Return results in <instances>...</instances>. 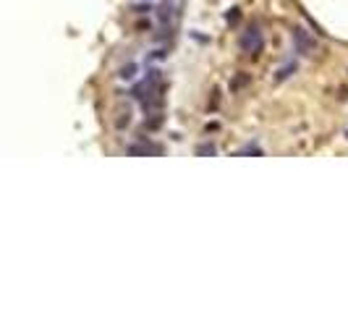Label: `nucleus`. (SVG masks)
<instances>
[{"label": "nucleus", "instance_id": "obj_3", "mask_svg": "<svg viewBox=\"0 0 348 314\" xmlns=\"http://www.w3.org/2000/svg\"><path fill=\"white\" fill-rule=\"evenodd\" d=\"M246 84H249V76L246 74H238L233 81H230V92H238L241 87H246Z\"/></svg>", "mask_w": 348, "mask_h": 314}, {"label": "nucleus", "instance_id": "obj_4", "mask_svg": "<svg viewBox=\"0 0 348 314\" xmlns=\"http://www.w3.org/2000/svg\"><path fill=\"white\" fill-rule=\"evenodd\" d=\"M157 19L162 21V24H168V21L173 19V8H170V6H162V8L157 11Z\"/></svg>", "mask_w": 348, "mask_h": 314}, {"label": "nucleus", "instance_id": "obj_6", "mask_svg": "<svg viewBox=\"0 0 348 314\" xmlns=\"http://www.w3.org/2000/svg\"><path fill=\"white\" fill-rule=\"evenodd\" d=\"M293 71H296V63H288L285 68H280V71H277V79H288Z\"/></svg>", "mask_w": 348, "mask_h": 314}, {"label": "nucleus", "instance_id": "obj_5", "mask_svg": "<svg viewBox=\"0 0 348 314\" xmlns=\"http://www.w3.org/2000/svg\"><path fill=\"white\" fill-rule=\"evenodd\" d=\"M136 68H139L136 63H129V66H123V68H121V74H118V76H121V79H134Z\"/></svg>", "mask_w": 348, "mask_h": 314}, {"label": "nucleus", "instance_id": "obj_2", "mask_svg": "<svg viewBox=\"0 0 348 314\" xmlns=\"http://www.w3.org/2000/svg\"><path fill=\"white\" fill-rule=\"evenodd\" d=\"M293 40H296V48H298L301 55H309V53L317 50V40L309 37L304 29H296V32H293Z\"/></svg>", "mask_w": 348, "mask_h": 314}, {"label": "nucleus", "instance_id": "obj_8", "mask_svg": "<svg viewBox=\"0 0 348 314\" xmlns=\"http://www.w3.org/2000/svg\"><path fill=\"white\" fill-rule=\"evenodd\" d=\"M147 126H149V129H160V126H162V115H160V118H149Z\"/></svg>", "mask_w": 348, "mask_h": 314}, {"label": "nucleus", "instance_id": "obj_7", "mask_svg": "<svg viewBox=\"0 0 348 314\" xmlns=\"http://www.w3.org/2000/svg\"><path fill=\"white\" fill-rule=\"evenodd\" d=\"M196 152H199V155H215V147L212 144H204V147L196 149Z\"/></svg>", "mask_w": 348, "mask_h": 314}, {"label": "nucleus", "instance_id": "obj_1", "mask_svg": "<svg viewBox=\"0 0 348 314\" xmlns=\"http://www.w3.org/2000/svg\"><path fill=\"white\" fill-rule=\"evenodd\" d=\"M262 42H264V37H262L259 24H251L246 32L241 34V50L249 53V55H257L262 50Z\"/></svg>", "mask_w": 348, "mask_h": 314}]
</instances>
